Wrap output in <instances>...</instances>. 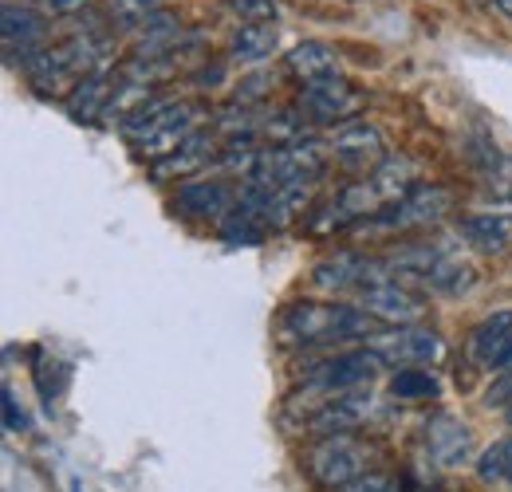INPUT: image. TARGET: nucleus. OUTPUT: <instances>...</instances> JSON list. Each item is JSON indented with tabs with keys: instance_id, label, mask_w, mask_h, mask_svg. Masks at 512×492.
Returning <instances> with one entry per match:
<instances>
[{
	"instance_id": "f3484780",
	"label": "nucleus",
	"mask_w": 512,
	"mask_h": 492,
	"mask_svg": "<svg viewBox=\"0 0 512 492\" xmlns=\"http://www.w3.org/2000/svg\"><path fill=\"white\" fill-rule=\"evenodd\" d=\"M457 233L477 248V252H509L512 245V213H493V209H477V213H465L457 221Z\"/></svg>"
},
{
	"instance_id": "4468645a",
	"label": "nucleus",
	"mask_w": 512,
	"mask_h": 492,
	"mask_svg": "<svg viewBox=\"0 0 512 492\" xmlns=\"http://www.w3.org/2000/svg\"><path fill=\"white\" fill-rule=\"evenodd\" d=\"M217 154H221L217 138L201 126V130H197L193 138H186L170 158L150 162V178H154V182H193V178H201V174L217 162Z\"/></svg>"
},
{
	"instance_id": "f03ea898",
	"label": "nucleus",
	"mask_w": 512,
	"mask_h": 492,
	"mask_svg": "<svg viewBox=\"0 0 512 492\" xmlns=\"http://www.w3.org/2000/svg\"><path fill=\"white\" fill-rule=\"evenodd\" d=\"M209 119V107L197 99H178V95H154L150 103H142L134 115H127L119 130L138 146V154L146 162H162L170 158L186 138H193L201 123Z\"/></svg>"
},
{
	"instance_id": "5701e85b",
	"label": "nucleus",
	"mask_w": 512,
	"mask_h": 492,
	"mask_svg": "<svg viewBox=\"0 0 512 492\" xmlns=\"http://www.w3.org/2000/svg\"><path fill=\"white\" fill-rule=\"evenodd\" d=\"M438 374L426 367H402L390 378V394L398 402H426V398H438Z\"/></svg>"
},
{
	"instance_id": "f8f14e48",
	"label": "nucleus",
	"mask_w": 512,
	"mask_h": 492,
	"mask_svg": "<svg viewBox=\"0 0 512 492\" xmlns=\"http://www.w3.org/2000/svg\"><path fill=\"white\" fill-rule=\"evenodd\" d=\"M355 304L367 315H375L379 323H386V327H410V323H418L426 315V300L418 292H410L406 284H398V280H375V284L359 288Z\"/></svg>"
},
{
	"instance_id": "a878e982",
	"label": "nucleus",
	"mask_w": 512,
	"mask_h": 492,
	"mask_svg": "<svg viewBox=\"0 0 512 492\" xmlns=\"http://www.w3.org/2000/svg\"><path fill=\"white\" fill-rule=\"evenodd\" d=\"M103 8H107V20H111L115 28H123V32H142V24H146L154 12H162V0H103Z\"/></svg>"
},
{
	"instance_id": "c756f323",
	"label": "nucleus",
	"mask_w": 512,
	"mask_h": 492,
	"mask_svg": "<svg viewBox=\"0 0 512 492\" xmlns=\"http://www.w3.org/2000/svg\"><path fill=\"white\" fill-rule=\"evenodd\" d=\"M4 430L8 433L28 430V418H24V410H20V402H16V394H12V390H4Z\"/></svg>"
},
{
	"instance_id": "7ed1b4c3",
	"label": "nucleus",
	"mask_w": 512,
	"mask_h": 492,
	"mask_svg": "<svg viewBox=\"0 0 512 492\" xmlns=\"http://www.w3.org/2000/svg\"><path fill=\"white\" fill-rule=\"evenodd\" d=\"M379 449L355 433H335V437H316V445H308L304 453V473L320 485V489H347L351 481H359L363 473L375 469Z\"/></svg>"
},
{
	"instance_id": "4be33fe9",
	"label": "nucleus",
	"mask_w": 512,
	"mask_h": 492,
	"mask_svg": "<svg viewBox=\"0 0 512 492\" xmlns=\"http://www.w3.org/2000/svg\"><path fill=\"white\" fill-rule=\"evenodd\" d=\"M367 178H371V185H375V193L383 197V205H394V201H402V197L418 185V170H414L410 158L390 154L383 166H375Z\"/></svg>"
},
{
	"instance_id": "473e14b6",
	"label": "nucleus",
	"mask_w": 512,
	"mask_h": 492,
	"mask_svg": "<svg viewBox=\"0 0 512 492\" xmlns=\"http://www.w3.org/2000/svg\"><path fill=\"white\" fill-rule=\"evenodd\" d=\"M434 492H446V489H434Z\"/></svg>"
},
{
	"instance_id": "412c9836",
	"label": "nucleus",
	"mask_w": 512,
	"mask_h": 492,
	"mask_svg": "<svg viewBox=\"0 0 512 492\" xmlns=\"http://www.w3.org/2000/svg\"><path fill=\"white\" fill-rule=\"evenodd\" d=\"M280 48V32H276V20H264V24H241L233 36H229V56L237 63H264L276 56Z\"/></svg>"
},
{
	"instance_id": "39448f33",
	"label": "nucleus",
	"mask_w": 512,
	"mask_h": 492,
	"mask_svg": "<svg viewBox=\"0 0 512 492\" xmlns=\"http://www.w3.org/2000/svg\"><path fill=\"white\" fill-rule=\"evenodd\" d=\"M316 394V390H312ZM379 414V398L359 386V390H339V394H320L304 414H300V430L312 437H335V433H359L367 422H375Z\"/></svg>"
},
{
	"instance_id": "1a4fd4ad",
	"label": "nucleus",
	"mask_w": 512,
	"mask_h": 492,
	"mask_svg": "<svg viewBox=\"0 0 512 492\" xmlns=\"http://www.w3.org/2000/svg\"><path fill=\"white\" fill-rule=\"evenodd\" d=\"M323 142H327V154L347 170H367L371 174L375 166H383L390 158L383 130L371 119H347V123L331 126V134Z\"/></svg>"
},
{
	"instance_id": "ddd939ff",
	"label": "nucleus",
	"mask_w": 512,
	"mask_h": 492,
	"mask_svg": "<svg viewBox=\"0 0 512 492\" xmlns=\"http://www.w3.org/2000/svg\"><path fill=\"white\" fill-rule=\"evenodd\" d=\"M0 36H4L8 60H16V52H20V63H24L28 56H36L40 48H48L44 44L48 40V20L32 4L4 0V8H0Z\"/></svg>"
},
{
	"instance_id": "bb28decb",
	"label": "nucleus",
	"mask_w": 512,
	"mask_h": 492,
	"mask_svg": "<svg viewBox=\"0 0 512 492\" xmlns=\"http://www.w3.org/2000/svg\"><path fill=\"white\" fill-rule=\"evenodd\" d=\"M225 8L245 24H264L280 16V0H225Z\"/></svg>"
},
{
	"instance_id": "c85d7f7f",
	"label": "nucleus",
	"mask_w": 512,
	"mask_h": 492,
	"mask_svg": "<svg viewBox=\"0 0 512 492\" xmlns=\"http://www.w3.org/2000/svg\"><path fill=\"white\" fill-rule=\"evenodd\" d=\"M339 492H398V481L390 473H383V469H371V473H363L359 481H351L347 489Z\"/></svg>"
},
{
	"instance_id": "b1692460",
	"label": "nucleus",
	"mask_w": 512,
	"mask_h": 492,
	"mask_svg": "<svg viewBox=\"0 0 512 492\" xmlns=\"http://www.w3.org/2000/svg\"><path fill=\"white\" fill-rule=\"evenodd\" d=\"M217 233H221V241H229V245H260L264 241V233H268V225L256 217V213H249L241 201H237V209L217 225Z\"/></svg>"
},
{
	"instance_id": "6ab92c4d",
	"label": "nucleus",
	"mask_w": 512,
	"mask_h": 492,
	"mask_svg": "<svg viewBox=\"0 0 512 492\" xmlns=\"http://www.w3.org/2000/svg\"><path fill=\"white\" fill-rule=\"evenodd\" d=\"M473 284H477V268H473V260L461 256L457 248L442 245L438 260H434V268H430V276H426V288L438 292V296H461V292H469Z\"/></svg>"
},
{
	"instance_id": "f257e3e1",
	"label": "nucleus",
	"mask_w": 512,
	"mask_h": 492,
	"mask_svg": "<svg viewBox=\"0 0 512 492\" xmlns=\"http://www.w3.org/2000/svg\"><path fill=\"white\" fill-rule=\"evenodd\" d=\"M383 323L359 304H320V300H296L280 311L276 331L288 347H331L351 339H371Z\"/></svg>"
},
{
	"instance_id": "0eeeda50",
	"label": "nucleus",
	"mask_w": 512,
	"mask_h": 492,
	"mask_svg": "<svg viewBox=\"0 0 512 492\" xmlns=\"http://www.w3.org/2000/svg\"><path fill=\"white\" fill-rule=\"evenodd\" d=\"M363 347H371L386 367L402 370V367H430L442 359L446 343L434 327H422V323H410V327H390V331H375Z\"/></svg>"
},
{
	"instance_id": "a211bd4d",
	"label": "nucleus",
	"mask_w": 512,
	"mask_h": 492,
	"mask_svg": "<svg viewBox=\"0 0 512 492\" xmlns=\"http://www.w3.org/2000/svg\"><path fill=\"white\" fill-rule=\"evenodd\" d=\"M111 95H115V75L95 71V75L79 79L71 87V95H64V111L75 123H99L111 107Z\"/></svg>"
},
{
	"instance_id": "423d86ee",
	"label": "nucleus",
	"mask_w": 512,
	"mask_h": 492,
	"mask_svg": "<svg viewBox=\"0 0 512 492\" xmlns=\"http://www.w3.org/2000/svg\"><path fill=\"white\" fill-rule=\"evenodd\" d=\"M386 370V363L371 351V347H343V351H331L316 363L304 367V386L316 390V394H339V390H359V386H371L379 374Z\"/></svg>"
},
{
	"instance_id": "9d476101",
	"label": "nucleus",
	"mask_w": 512,
	"mask_h": 492,
	"mask_svg": "<svg viewBox=\"0 0 512 492\" xmlns=\"http://www.w3.org/2000/svg\"><path fill=\"white\" fill-rule=\"evenodd\" d=\"M296 107L312 119V123H347V119H359L363 111V91L343 79V75H327V79H316V83H304L300 87V99Z\"/></svg>"
},
{
	"instance_id": "2eb2a0df",
	"label": "nucleus",
	"mask_w": 512,
	"mask_h": 492,
	"mask_svg": "<svg viewBox=\"0 0 512 492\" xmlns=\"http://www.w3.org/2000/svg\"><path fill=\"white\" fill-rule=\"evenodd\" d=\"M469 359L485 370H501L512 359V311H493L485 315L465 343Z\"/></svg>"
},
{
	"instance_id": "393cba45",
	"label": "nucleus",
	"mask_w": 512,
	"mask_h": 492,
	"mask_svg": "<svg viewBox=\"0 0 512 492\" xmlns=\"http://www.w3.org/2000/svg\"><path fill=\"white\" fill-rule=\"evenodd\" d=\"M477 477L485 485H512V433L493 441L481 457H477Z\"/></svg>"
},
{
	"instance_id": "20e7f679",
	"label": "nucleus",
	"mask_w": 512,
	"mask_h": 492,
	"mask_svg": "<svg viewBox=\"0 0 512 492\" xmlns=\"http://www.w3.org/2000/svg\"><path fill=\"white\" fill-rule=\"evenodd\" d=\"M453 205L446 185L418 182L402 201L383 205L375 217H367L355 233H371V237H390V233H410V229H426L434 221H442Z\"/></svg>"
},
{
	"instance_id": "6e6552de",
	"label": "nucleus",
	"mask_w": 512,
	"mask_h": 492,
	"mask_svg": "<svg viewBox=\"0 0 512 492\" xmlns=\"http://www.w3.org/2000/svg\"><path fill=\"white\" fill-rule=\"evenodd\" d=\"M375 280H394V276L386 272V260L367 256L359 248H335V252H327L320 264L312 268V288L316 292H331V296L359 292V288H367Z\"/></svg>"
},
{
	"instance_id": "7c9ffc66",
	"label": "nucleus",
	"mask_w": 512,
	"mask_h": 492,
	"mask_svg": "<svg viewBox=\"0 0 512 492\" xmlns=\"http://www.w3.org/2000/svg\"><path fill=\"white\" fill-rule=\"evenodd\" d=\"M95 0H44V8L52 12V16H75V12H83V8H91Z\"/></svg>"
},
{
	"instance_id": "2f4dec72",
	"label": "nucleus",
	"mask_w": 512,
	"mask_h": 492,
	"mask_svg": "<svg viewBox=\"0 0 512 492\" xmlns=\"http://www.w3.org/2000/svg\"><path fill=\"white\" fill-rule=\"evenodd\" d=\"M493 8H497L501 16H509V20H512V0H493Z\"/></svg>"
},
{
	"instance_id": "cd10ccee",
	"label": "nucleus",
	"mask_w": 512,
	"mask_h": 492,
	"mask_svg": "<svg viewBox=\"0 0 512 492\" xmlns=\"http://www.w3.org/2000/svg\"><path fill=\"white\" fill-rule=\"evenodd\" d=\"M485 406L489 410H505L512 418V374H497L493 382H489V390H485Z\"/></svg>"
},
{
	"instance_id": "9b49d317",
	"label": "nucleus",
	"mask_w": 512,
	"mask_h": 492,
	"mask_svg": "<svg viewBox=\"0 0 512 492\" xmlns=\"http://www.w3.org/2000/svg\"><path fill=\"white\" fill-rule=\"evenodd\" d=\"M241 201V185H233L229 178H193V182H182L178 193H174V213L186 217V221H213L221 225Z\"/></svg>"
},
{
	"instance_id": "dca6fc26",
	"label": "nucleus",
	"mask_w": 512,
	"mask_h": 492,
	"mask_svg": "<svg viewBox=\"0 0 512 492\" xmlns=\"http://www.w3.org/2000/svg\"><path fill=\"white\" fill-rule=\"evenodd\" d=\"M426 453L442 469H461L473 461V430L465 422H457L453 414H438L426 426Z\"/></svg>"
},
{
	"instance_id": "aec40b11",
	"label": "nucleus",
	"mask_w": 512,
	"mask_h": 492,
	"mask_svg": "<svg viewBox=\"0 0 512 492\" xmlns=\"http://www.w3.org/2000/svg\"><path fill=\"white\" fill-rule=\"evenodd\" d=\"M284 71L300 83H316L327 75H339V52L323 40H304L284 56Z\"/></svg>"
}]
</instances>
